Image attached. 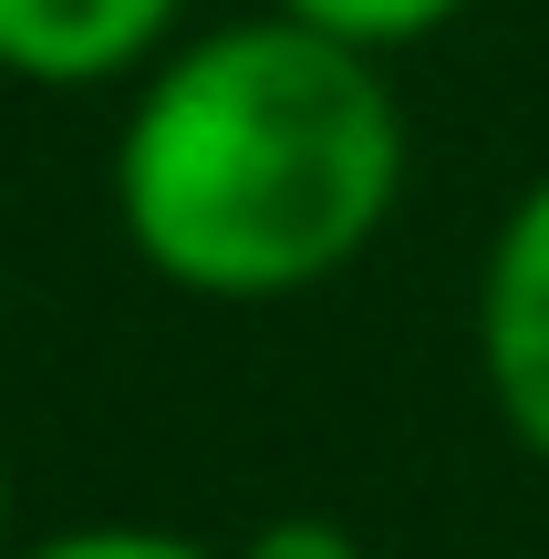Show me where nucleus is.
<instances>
[{"instance_id": "1", "label": "nucleus", "mask_w": 549, "mask_h": 559, "mask_svg": "<svg viewBox=\"0 0 549 559\" xmlns=\"http://www.w3.org/2000/svg\"><path fill=\"white\" fill-rule=\"evenodd\" d=\"M405 187V115L373 52L290 11L166 52L115 145V207L156 280L198 300H290L353 270Z\"/></svg>"}, {"instance_id": "2", "label": "nucleus", "mask_w": 549, "mask_h": 559, "mask_svg": "<svg viewBox=\"0 0 549 559\" xmlns=\"http://www.w3.org/2000/svg\"><path fill=\"white\" fill-rule=\"evenodd\" d=\"M477 342H488L498 415H509L518 445L549 466V177L498 218L488 290H477Z\"/></svg>"}, {"instance_id": "3", "label": "nucleus", "mask_w": 549, "mask_h": 559, "mask_svg": "<svg viewBox=\"0 0 549 559\" xmlns=\"http://www.w3.org/2000/svg\"><path fill=\"white\" fill-rule=\"evenodd\" d=\"M187 0H0V73L21 83H115L177 32Z\"/></svg>"}, {"instance_id": "4", "label": "nucleus", "mask_w": 549, "mask_h": 559, "mask_svg": "<svg viewBox=\"0 0 549 559\" xmlns=\"http://www.w3.org/2000/svg\"><path fill=\"white\" fill-rule=\"evenodd\" d=\"M301 32H332V41H353V52H405V41H426V32H446L467 0H281Z\"/></svg>"}, {"instance_id": "5", "label": "nucleus", "mask_w": 549, "mask_h": 559, "mask_svg": "<svg viewBox=\"0 0 549 559\" xmlns=\"http://www.w3.org/2000/svg\"><path fill=\"white\" fill-rule=\"evenodd\" d=\"M32 559H207V549L166 539V528H73V539H52Z\"/></svg>"}, {"instance_id": "6", "label": "nucleus", "mask_w": 549, "mask_h": 559, "mask_svg": "<svg viewBox=\"0 0 549 559\" xmlns=\"http://www.w3.org/2000/svg\"><path fill=\"white\" fill-rule=\"evenodd\" d=\"M249 559H363V549H353L343 528H322V519H281V528H260Z\"/></svg>"}, {"instance_id": "7", "label": "nucleus", "mask_w": 549, "mask_h": 559, "mask_svg": "<svg viewBox=\"0 0 549 559\" xmlns=\"http://www.w3.org/2000/svg\"><path fill=\"white\" fill-rule=\"evenodd\" d=\"M0 528H11V466H0Z\"/></svg>"}]
</instances>
